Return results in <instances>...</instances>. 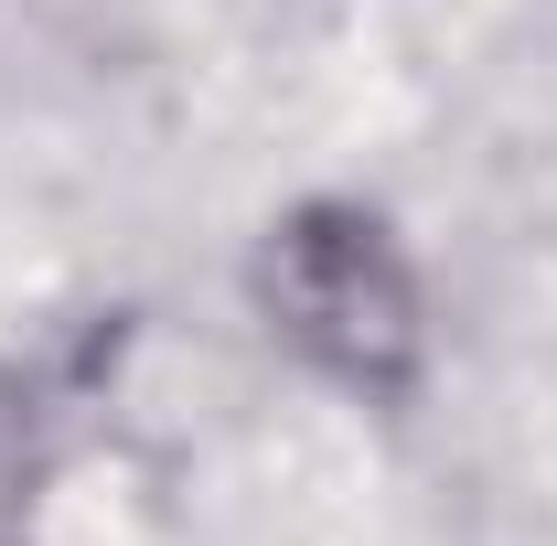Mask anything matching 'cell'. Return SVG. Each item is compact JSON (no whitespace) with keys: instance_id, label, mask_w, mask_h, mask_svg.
I'll return each mask as SVG.
<instances>
[{"instance_id":"obj_2","label":"cell","mask_w":557,"mask_h":546,"mask_svg":"<svg viewBox=\"0 0 557 546\" xmlns=\"http://www.w3.org/2000/svg\"><path fill=\"white\" fill-rule=\"evenodd\" d=\"M11 11H22V22H44V33H75V44H86V33H119L139 0H11Z\"/></svg>"},{"instance_id":"obj_1","label":"cell","mask_w":557,"mask_h":546,"mask_svg":"<svg viewBox=\"0 0 557 546\" xmlns=\"http://www.w3.org/2000/svg\"><path fill=\"white\" fill-rule=\"evenodd\" d=\"M247 311L300 375L344 386L364 408H408L429 375V278L408 236L354 194H300L258 225Z\"/></svg>"},{"instance_id":"obj_3","label":"cell","mask_w":557,"mask_h":546,"mask_svg":"<svg viewBox=\"0 0 557 546\" xmlns=\"http://www.w3.org/2000/svg\"><path fill=\"white\" fill-rule=\"evenodd\" d=\"M22 482H33V439H22V418L0 408V546H11V525H22V504H33Z\"/></svg>"}]
</instances>
